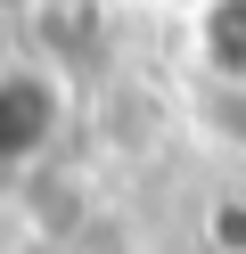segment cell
I'll list each match as a JSON object with an SVG mask.
<instances>
[{
    "mask_svg": "<svg viewBox=\"0 0 246 254\" xmlns=\"http://www.w3.org/2000/svg\"><path fill=\"white\" fill-rule=\"evenodd\" d=\"M197 50H205L213 82H246V0H205Z\"/></svg>",
    "mask_w": 246,
    "mask_h": 254,
    "instance_id": "7a4b0ae2",
    "label": "cell"
},
{
    "mask_svg": "<svg viewBox=\"0 0 246 254\" xmlns=\"http://www.w3.org/2000/svg\"><path fill=\"white\" fill-rule=\"evenodd\" d=\"M58 123H66V99H58L49 74H33V66L0 74V164L41 156L49 139H58Z\"/></svg>",
    "mask_w": 246,
    "mask_h": 254,
    "instance_id": "6da1fadb",
    "label": "cell"
},
{
    "mask_svg": "<svg viewBox=\"0 0 246 254\" xmlns=\"http://www.w3.org/2000/svg\"><path fill=\"white\" fill-rule=\"evenodd\" d=\"M213 246L246 254V197H222V205H213Z\"/></svg>",
    "mask_w": 246,
    "mask_h": 254,
    "instance_id": "3957f363",
    "label": "cell"
}]
</instances>
